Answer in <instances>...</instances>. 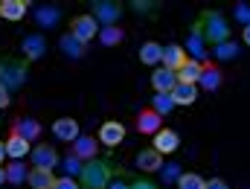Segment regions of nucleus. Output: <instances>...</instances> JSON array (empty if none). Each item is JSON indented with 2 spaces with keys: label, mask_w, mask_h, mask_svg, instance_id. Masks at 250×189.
<instances>
[{
  "label": "nucleus",
  "mask_w": 250,
  "mask_h": 189,
  "mask_svg": "<svg viewBox=\"0 0 250 189\" xmlns=\"http://www.w3.org/2000/svg\"><path fill=\"white\" fill-rule=\"evenodd\" d=\"M195 29L204 35V41L207 44H224V41H230V23H227V18L221 15V12H215V9H207L204 15H201V21L195 23Z\"/></svg>",
  "instance_id": "f257e3e1"
},
{
  "label": "nucleus",
  "mask_w": 250,
  "mask_h": 189,
  "mask_svg": "<svg viewBox=\"0 0 250 189\" xmlns=\"http://www.w3.org/2000/svg\"><path fill=\"white\" fill-rule=\"evenodd\" d=\"M82 189H108V184L114 181V166L108 160H87L82 169Z\"/></svg>",
  "instance_id": "f03ea898"
},
{
  "label": "nucleus",
  "mask_w": 250,
  "mask_h": 189,
  "mask_svg": "<svg viewBox=\"0 0 250 189\" xmlns=\"http://www.w3.org/2000/svg\"><path fill=\"white\" fill-rule=\"evenodd\" d=\"M26 62H18V59H0V84L12 93V90H21L26 84Z\"/></svg>",
  "instance_id": "7ed1b4c3"
},
{
  "label": "nucleus",
  "mask_w": 250,
  "mask_h": 189,
  "mask_svg": "<svg viewBox=\"0 0 250 189\" xmlns=\"http://www.w3.org/2000/svg\"><path fill=\"white\" fill-rule=\"evenodd\" d=\"M70 35L79 38L82 44L99 38V23H96V18H93V15H79V18H73V23H70Z\"/></svg>",
  "instance_id": "20e7f679"
},
{
  "label": "nucleus",
  "mask_w": 250,
  "mask_h": 189,
  "mask_svg": "<svg viewBox=\"0 0 250 189\" xmlns=\"http://www.w3.org/2000/svg\"><path fill=\"white\" fill-rule=\"evenodd\" d=\"M93 18L102 26H117V21L123 18V6L114 3V0H96L93 3Z\"/></svg>",
  "instance_id": "39448f33"
},
{
  "label": "nucleus",
  "mask_w": 250,
  "mask_h": 189,
  "mask_svg": "<svg viewBox=\"0 0 250 189\" xmlns=\"http://www.w3.org/2000/svg\"><path fill=\"white\" fill-rule=\"evenodd\" d=\"M29 154H32V166H35V169H47V172H53V169L62 163L56 146H35Z\"/></svg>",
  "instance_id": "423d86ee"
},
{
  "label": "nucleus",
  "mask_w": 250,
  "mask_h": 189,
  "mask_svg": "<svg viewBox=\"0 0 250 189\" xmlns=\"http://www.w3.org/2000/svg\"><path fill=\"white\" fill-rule=\"evenodd\" d=\"M151 148H154L157 154H175V151L181 148V137H178L172 128H160V131L154 134V140H151Z\"/></svg>",
  "instance_id": "0eeeda50"
},
{
  "label": "nucleus",
  "mask_w": 250,
  "mask_h": 189,
  "mask_svg": "<svg viewBox=\"0 0 250 189\" xmlns=\"http://www.w3.org/2000/svg\"><path fill=\"white\" fill-rule=\"evenodd\" d=\"M96 140L102 146H108V148H117V146H123V140H125V126L117 123V120H108V123H102Z\"/></svg>",
  "instance_id": "6e6552de"
},
{
  "label": "nucleus",
  "mask_w": 250,
  "mask_h": 189,
  "mask_svg": "<svg viewBox=\"0 0 250 189\" xmlns=\"http://www.w3.org/2000/svg\"><path fill=\"white\" fill-rule=\"evenodd\" d=\"M21 53H23V59L26 62H41L44 59V53H47V41H44V35H26L23 41H21Z\"/></svg>",
  "instance_id": "1a4fd4ad"
},
{
  "label": "nucleus",
  "mask_w": 250,
  "mask_h": 189,
  "mask_svg": "<svg viewBox=\"0 0 250 189\" xmlns=\"http://www.w3.org/2000/svg\"><path fill=\"white\" fill-rule=\"evenodd\" d=\"M96 151H99V140L90 137V134H79V140L73 143L70 154H76L82 163H87V160H96Z\"/></svg>",
  "instance_id": "9d476101"
},
{
  "label": "nucleus",
  "mask_w": 250,
  "mask_h": 189,
  "mask_svg": "<svg viewBox=\"0 0 250 189\" xmlns=\"http://www.w3.org/2000/svg\"><path fill=\"white\" fill-rule=\"evenodd\" d=\"M187 62H189V56H187V50H184L181 44H169V47H163V67H166V70L178 73Z\"/></svg>",
  "instance_id": "9b49d317"
},
{
  "label": "nucleus",
  "mask_w": 250,
  "mask_h": 189,
  "mask_svg": "<svg viewBox=\"0 0 250 189\" xmlns=\"http://www.w3.org/2000/svg\"><path fill=\"white\" fill-rule=\"evenodd\" d=\"M53 134H56V140H62V143H76V140H79V123H76L73 117H62V120L53 123Z\"/></svg>",
  "instance_id": "f8f14e48"
},
{
  "label": "nucleus",
  "mask_w": 250,
  "mask_h": 189,
  "mask_svg": "<svg viewBox=\"0 0 250 189\" xmlns=\"http://www.w3.org/2000/svg\"><path fill=\"white\" fill-rule=\"evenodd\" d=\"M12 134H18V137H23L26 143H32V140L41 137V123H38V120H29V117H21V120L12 123Z\"/></svg>",
  "instance_id": "ddd939ff"
},
{
  "label": "nucleus",
  "mask_w": 250,
  "mask_h": 189,
  "mask_svg": "<svg viewBox=\"0 0 250 189\" xmlns=\"http://www.w3.org/2000/svg\"><path fill=\"white\" fill-rule=\"evenodd\" d=\"M134 163H137L140 172H148V175H151V172H160V169H163V154H157L154 148H143Z\"/></svg>",
  "instance_id": "4468645a"
},
{
  "label": "nucleus",
  "mask_w": 250,
  "mask_h": 189,
  "mask_svg": "<svg viewBox=\"0 0 250 189\" xmlns=\"http://www.w3.org/2000/svg\"><path fill=\"white\" fill-rule=\"evenodd\" d=\"M184 50H187V56H192V62H201V64H204V59H207V41H204V35H201L195 26H192V32H189Z\"/></svg>",
  "instance_id": "2eb2a0df"
},
{
  "label": "nucleus",
  "mask_w": 250,
  "mask_h": 189,
  "mask_svg": "<svg viewBox=\"0 0 250 189\" xmlns=\"http://www.w3.org/2000/svg\"><path fill=\"white\" fill-rule=\"evenodd\" d=\"M160 123H163V117H160V114H154L151 108H146V111H140V114H137V131H140V134H151V137H154V134L163 128Z\"/></svg>",
  "instance_id": "dca6fc26"
},
{
  "label": "nucleus",
  "mask_w": 250,
  "mask_h": 189,
  "mask_svg": "<svg viewBox=\"0 0 250 189\" xmlns=\"http://www.w3.org/2000/svg\"><path fill=\"white\" fill-rule=\"evenodd\" d=\"M175 84H178V79H175L172 70H166V67H157V70H154V76H151V87H154V93H172Z\"/></svg>",
  "instance_id": "f3484780"
},
{
  "label": "nucleus",
  "mask_w": 250,
  "mask_h": 189,
  "mask_svg": "<svg viewBox=\"0 0 250 189\" xmlns=\"http://www.w3.org/2000/svg\"><path fill=\"white\" fill-rule=\"evenodd\" d=\"M59 50H62L67 59H82L87 53V44H82L79 38H73L70 32H64L62 38H59Z\"/></svg>",
  "instance_id": "a211bd4d"
},
{
  "label": "nucleus",
  "mask_w": 250,
  "mask_h": 189,
  "mask_svg": "<svg viewBox=\"0 0 250 189\" xmlns=\"http://www.w3.org/2000/svg\"><path fill=\"white\" fill-rule=\"evenodd\" d=\"M26 9H29L26 0H3V3H0V18H6V21H21V18L26 15Z\"/></svg>",
  "instance_id": "6ab92c4d"
},
{
  "label": "nucleus",
  "mask_w": 250,
  "mask_h": 189,
  "mask_svg": "<svg viewBox=\"0 0 250 189\" xmlns=\"http://www.w3.org/2000/svg\"><path fill=\"white\" fill-rule=\"evenodd\" d=\"M29 151H32V146H29L23 137H18V134H9V140H6V154H9L12 160H23Z\"/></svg>",
  "instance_id": "aec40b11"
},
{
  "label": "nucleus",
  "mask_w": 250,
  "mask_h": 189,
  "mask_svg": "<svg viewBox=\"0 0 250 189\" xmlns=\"http://www.w3.org/2000/svg\"><path fill=\"white\" fill-rule=\"evenodd\" d=\"M201 73H204V64L201 62H192L189 59L178 73H175V79L181 82V84H198V79H201Z\"/></svg>",
  "instance_id": "412c9836"
},
{
  "label": "nucleus",
  "mask_w": 250,
  "mask_h": 189,
  "mask_svg": "<svg viewBox=\"0 0 250 189\" xmlns=\"http://www.w3.org/2000/svg\"><path fill=\"white\" fill-rule=\"evenodd\" d=\"M172 102L175 105H195L198 102V84H175L172 90Z\"/></svg>",
  "instance_id": "4be33fe9"
},
{
  "label": "nucleus",
  "mask_w": 250,
  "mask_h": 189,
  "mask_svg": "<svg viewBox=\"0 0 250 189\" xmlns=\"http://www.w3.org/2000/svg\"><path fill=\"white\" fill-rule=\"evenodd\" d=\"M140 62L148 64V67L160 64L163 62V44H157V41H146V44L140 47Z\"/></svg>",
  "instance_id": "5701e85b"
},
{
  "label": "nucleus",
  "mask_w": 250,
  "mask_h": 189,
  "mask_svg": "<svg viewBox=\"0 0 250 189\" xmlns=\"http://www.w3.org/2000/svg\"><path fill=\"white\" fill-rule=\"evenodd\" d=\"M198 87H204V90H218V87H221V70L204 62V73H201V79H198Z\"/></svg>",
  "instance_id": "b1692460"
},
{
  "label": "nucleus",
  "mask_w": 250,
  "mask_h": 189,
  "mask_svg": "<svg viewBox=\"0 0 250 189\" xmlns=\"http://www.w3.org/2000/svg\"><path fill=\"white\" fill-rule=\"evenodd\" d=\"M59 18H62V12H59L56 6H38V9H35V21H38L41 29H53V26L59 23Z\"/></svg>",
  "instance_id": "393cba45"
},
{
  "label": "nucleus",
  "mask_w": 250,
  "mask_h": 189,
  "mask_svg": "<svg viewBox=\"0 0 250 189\" xmlns=\"http://www.w3.org/2000/svg\"><path fill=\"white\" fill-rule=\"evenodd\" d=\"M26 184H29L32 189H53L56 175H53V172H47V169H32V172H29V178H26Z\"/></svg>",
  "instance_id": "a878e982"
},
{
  "label": "nucleus",
  "mask_w": 250,
  "mask_h": 189,
  "mask_svg": "<svg viewBox=\"0 0 250 189\" xmlns=\"http://www.w3.org/2000/svg\"><path fill=\"white\" fill-rule=\"evenodd\" d=\"M209 56H212L215 62H233V59L239 56V44H236V41H224V44H215Z\"/></svg>",
  "instance_id": "bb28decb"
},
{
  "label": "nucleus",
  "mask_w": 250,
  "mask_h": 189,
  "mask_svg": "<svg viewBox=\"0 0 250 189\" xmlns=\"http://www.w3.org/2000/svg\"><path fill=\"white\" fill-rule=\"evenodd\" d=\"M26 178H29V169H26V166H23L21 160L9 163V169H6V181H9V184L21 187V184H26Z\"/></svg>",
  "instance_id": "cd10ccee"
},
{
  "label": "nucleus",
  "mask_w": 250,
  "mask_h": 189,
  "mask_svg": "<svg viewBox=\"0 0 250 189\" xmlns=\"http://www.w3.org/2000/svg\"><path fill=\"white\" fill-rule=\"evenodd\" d=\"M172 108H175L172 93H154V96H151V111H154V114L166 117V114H172Z\"/></svg>",
  "instance_id": "c85d7f7f"
},
{
  "label": "nucleus",
  "mask_w": 250,
  "mask_h": 189,
  "mask_svg": "<svg viewBox=\"0 0 250 189\" xmlns=\"http://www.w3.org/2000/svg\"><path fill=\"white\" fill-rule=\"evenodd\" d=\"M123 38H125V32L120 29V26H102V29H99V41H102V47H117Z\"/></svg>",
  "instance_id": "c756f323"
},
{
  "label": "nucleus",
  "mask_w": 250,
  "mask_h": 189,
  "mask_svg": "<svg viewBox=\"0 0 250 189\" xmlns=\"http://www.w3.org/2000/svg\"><path fill=\"white\" fill-rule=\"evenodd\" d=\"M62 169H64V178H76V175L82 178V169H84V163H82L76 154H67V157L62 160Z\"/></svg>",
  "instance_id": "7c9ffc66"
},
{
  "label": "nucleus",
  "mask_w": 250,
  "mask_h": 189,
  "mask_svg": "<svg viewBox=\"0 0 250 189\" xmlns=\"http://www.w3.org/2000/svg\"><path fill=\"white\" fill-rule=\"evenodd\" d=\"M178 189H207V181L198 172H184L178 181Z\"/></svg>",
  "instance_id": "2f4dec72"
},
{
  "label": "nucleus",
  "mask_w": 250,
  "mask_h": 189,
  "mask_svg": "<svg viewBox=\"0 0 250 189\" xmlns=\"http://www.w3.org/2000/svg\"><path fill=\"white\" fill-rule=\"evenodd\" d=\"M181 166L178 163H163V169H160V178H163V184H178L181 181Z\"/></svg>",
  "instance_id": "473e14b6"
},
{
  "label": "nucleus",
  "mask_w": 250,
  "mask_h": 189,
  "mask_svg": "<svg viewBox=\"0 0 250 189\" xmlns=\"http://www.w3.org/2000/svg\"><path fill=\"white\" fill-rule=\"evenodd\" d=\"M233 15H236V21L242 23V29H245V26H250V3H236Z\"/></svg>",
  "instance_id": "72a5a7b5"
},
{
  "label": "nucleus",
  "mask_w": 250,
  "mask_h": 189,
  "mask_svg": "<svg viewBox=\"0 0 250 189\" xmlns=\"http://www.w3.org/2000/svg\"><path fill=\"white\" fill-rule=\"evenodd\" d=\"M53 189H82V187L76 184V178H56Z\"/></svg>",
  "instance_id": "f704fd0d"
},
{
  "label": "nucleus",
  "mask_w": 250,
  "mask_h": 189,
  "mask_svg": "<svg viewBox=\"0 0 250 189\" xmlns=\"http://www.w3.org/2000/svg\"><path fill=\"white\" fill-rule=\"evenodd\" d=\"M131 189H160V187H157V184H151L148 178H137V181L131 184Z\"/></svg>",
  "instance_id": "c9c22d12"
},
{
  "label": "nucleus",
  "mask_w": 250,
  "mask_h": 189,
  "mask_svg": "<svg viewBox=\"0 0 250 189\" xmlns=\"http://www.w3.org/2000/svg\"><path fill=\"white\" fill-rule=\"evenodd\" d=\"M134 6V12H154V6L157 3H146V0H137V3H131Z\"/></svg>",
  "instance_id": "e433bc0d"
},
{
  "label": "nucleus",
  "mask_w": 250,
  "mask_h": 189,
  "mask_svg": "<svg viewBox=\"0 0 250 189\" xmlns=\"http://www.w3.org/2000/svg\"><path fill=\"white\" fill-rule=\"evenodd\" d=\"M207 189H230V187H227V181H221V178H212V181H207Z\"/></svg>",
  "instance_id": "4c0bfd02"
},
{
  "label": "nucleus",
  "mask_w": 250,
  "mask_h": 189,
  "mask_svg": "<svg viewBox=\"0 0 250 189\" xmlns=\"http://www.w3.org/2000/svg\"><path fill=\"white\" fill-rule=\"evenodd\" d=\"M3 108H9V90L0 84V111H3Z\"/></svg>",
  "instance_id": "58836bf2"
},
{
  "label": "nucleus",
  "mask_w": 250,
  "mask_h": 189,
  "mask_svg": "<svg viewBox=\"0 0 250 189\" xmlns=\"http://www.w3.org/2000/svg\"><path fill=\"white\" fill-rule=\"evenodd\" d=\"M108 189H131V184H125V181H120V178H114V181L108 184Z\"/></svg>",
  "instance_id": "ea45409f"
},
{
  "label": "nucleus",
  "mask_w": 250,
  "mask_h": 189,
  "mask_svg": "<svg viewBox=\"0 0 250 189\" xmlns=\"http://www.w3.org/2000/svg\"><path fill=\"white\" fill-rule=\"evenodd\" d=\"M242 41L250 47V26H245V29H242Z\"/></svg>",
  "instance_id": "a19ab883"
},
{
  "label": "nucleus",
  "mask_w": 250,
  "mask_h": 189,
  "mask_svg": "<svg viewBox=\"0 0 250 189\" xmlns=\"http://www.w3.org/2000/svg\"><path fill=\"white\" fill-rule=\"evenodd\" d=\"M9 154H6V143H0V166H3V160H6Z\"/></svg>",
  "instance_id": "79ce46f5"
},
{
  "label": "nucleus",
  "mask_w": 250,
  "mask_h": 189,
  "mask_svg": "<svg viewBox=\"0 0 250 189\" xmlns=\"http://www.w3.org/2000/svg\"><path fill=\"white\" fill-rule=\"evenodd\" d=\"M3 184H6V169L0 166V187H3Z\"/></svg>",
  "instance_id": "37998d69"
}]
</instances>
